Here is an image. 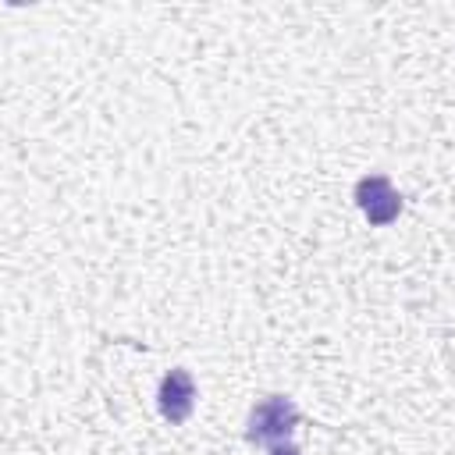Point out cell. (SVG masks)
Returning a JSON list of instances; mask_svg holds the SVG:
<instances>
[{
    "label": "cell",
    "instance_id": "1",
    "mask_svg": "<svg viewBox=\"0 0 455 455\" xmlns=\"http://www.w3.org/2000/svg\"><path fill=\"white\" fill-rule=\"evenodd\" d=\"M295 423H299L295 402L284 398V395H270V398H263V402L249 412V430H245V437H249V441H259V444H267V441L281 444V437H288V434L295 430Z\"/></svg>",
    "mask_w": 455,
    "mask_h": 455
},
{
    "label": "cell",
    "instance_id": "2",
    "mask_svg": "<svg viewBox=\"0 0 455 455\" xmlns=\"http://www.w3.org/2000/svg\"><path fill=\"white\" fill-rule=\"evenodd\" d=\"M355 199H359L363 213L370 217V224H377V228L391 224L402 210V199H398V192L391 188L387 178H363L355 185Z\"/></svg>",
    "mask_w": 455,
    "mask_h": 455
},
{
    "label": "cell",
    "instance_id": "3",
    "mask_svg": "<svg viewBox=\"0 0 455 455\" xmlns=\"http://www.w3.org/2000/svg\"><path fill=\"white\" fill-rule=\"evenodd\" d=\"M196 405V384L185 370H171L160 384V412L171 419V423H185L188 412Z\"/></svg>",
    "mask_w": 455,
    "mask_h": 455
},
{
    "label": "cell",
    "instance_id": "4",
    "mask_svg": "<svg viewBox=\"0 0 455 455\" xmlns=\"http://www.w3.org/2000/svg\"><path fill=\"white\" fill-rule=\"evenodd\" d=\"M270 455H299L291 444H270Z\"/></svg>",
    "mask_w": 455,
    "mask_h": 455
}]
</instances>
